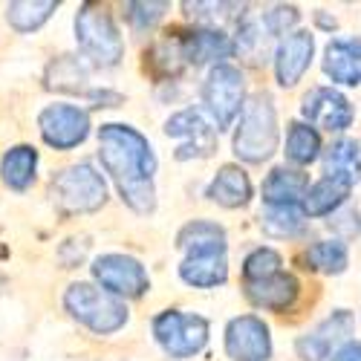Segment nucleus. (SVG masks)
I'll return each instance as SVG.
<instances>
[{
  "label": "nucleus",
  "mask_w": 361,
  "mask_h": 361,
  "mask_svg": "<svg viewBox=\"0 0 361 361\" xmlns=\"http://www.w3.org/2000/svg\"><path fill=\"white\" fill-rule=\"evenodd\" d=\"M58 9L55 0H18L6 6V20L18 32H35L38 26L49 20V15Z\"/></svg>",
  "instance_id": "obj_24"
},
{
  "label": "nucleus",
  "mask_w": 361,
  "mask_h": 361,
  "mask_svg": "<svg viewBox=\"0 0 361 361\" xmlns=\"http://www.w3.org/2000/svg\"><path fill=\"white\" fill-rule=\"evenodd\" d=\"M75 38H78L81 52L99 67H116L125 55V41L118 35V26L113 23L110 12L96 4H84L78 9Z\"/></svg>",
  "instance_id": "obj_4"
},
{
  "label": "nucleus",
  "mask_w": 361,
  "mask_h": 361,
  "mask_svg": "<svg viewBox=\"0 0 361 361\" xmlns=\"http://www.w3.org/2000/svg\"><path fill=\"white\" fill-rule=\"evenodd\" d=\"M93 278L113 298L116 295H122V298H139L150 286L145 266L136 257H128V255H102L93 263Z\"/></svg>",
  "instance_id": "obj_9"
},
{
  "label": "nucleus",
  "mask_w": 361,
  "mask_h": 361,
  "mask_svg": "<svg viewBox=\"0 0 361 361\" xmlns=\"http://www.w3.org/2000/svg\"><path fill=\"white\" fill-rule=\"evenodd\" d=\"M168 4H128V20L136 29H150L162 15H165Z\"/></svg>",
  "instance_id": "obj_31"
},
{
  "label": "nucleus",
  "mask_w": 361,
  "mask_h": 361,
  "mask_svg": "<svg viewBox=\"0 0 361 361\" xmlns=\"http://www.w3.org/2000/svg\"><path fill=\"white\" fill-rule=\"evenodd\" d=\"M38 128H41V136L49 147L70 150L87 139L90 116H87V110H81L75 104H49L38 116Z\"/></svg>",
  "instance_id": "obj_10"
},
{
  "label": "nucleus",
  "mask_w": 361,
  "mask_h": 361,
  "mask_svg": "<svg viewBox=\"0 0 361 361\" xmlns=\"http://www.w3.org/2000/svg\"><path fill=\"white\" fill-rule=\"evenodd\" d=\"M263 228L275 237H292L304 228V220H300V212L295 205H266Z\"/></svg>",
  "instance_id": "obj_28"
},
{
  "label": "nucleus",
  "mask_w": 361,
  "mask_h": 361,
  "mask_svg": "<svg viewBox=\"0 0 361 361\" xmlns=\"http://www.w3.org/2000/svg\"><path fill=\"white\" fill-rule=\"evenodd\" d=\"M324 176L338 179L344 185H355L361 179V150L355 139H338L324 154Z\"/></svg>",
  "instance_id": "obj_20"
},
{
  "label": "nucleus",
  "mask_w": 361,
  "mask_h": 361,
  "mask_svg": "<svg viewBox=\"0 0 361 361\" xmlns=\"http://www.w3.org/2000/svg\"><path fill=\"white\" fill-rule=\"evenodd\" d=\"M310 188L307 173L292 171V168H275L263 183V202L266 205H295L304 202Z\"/></svg>",
  "instance_id": "obj_19"
},
{
  "label": "nucleus",
  "mask_w": 361,
  "mask_h": 361,
  "mask_svg": "<svg viewBox=\"0 0 361 361\" xmlns=\"http://www.w3.org/2000/svg\"><path fill=\"white\" fill-rule=\"evenodd\" d=\"M329 361H361V344L358 341H350V344H344L333 358Z\"/></svg>",
  "instance_id": "obj_32"
},
{
  "label": "nucleus",
  "mask_w": 361,
  "mask_h": 361,
  "mask_svg": "<svg viewBox=\"0 0 361 361\" xmlns=\"http://www.w3.org/2000/svg\"><path fill=\"white\" fill-rule=\"evenodd\" d=\"M84 81H87V70L78 64V58H58V61L49 67V75H47V84L55 87V90H70V93H81L84 90Z\"/></svg>",
  "instance_id": "obj_27"
},
{
  "label": "nucleus",
  "mask_w": 361,
  "mask_h": 361,
  "mask_svg": "<svg viewBox=\"0 0 361 361\" xmlns=\"http://www.w3.org/2000/svg\"><path fill=\"white\" fill-rule=\"evenodd\" d=\"M347 246L341 243V240H321V243L310 246L307 252V263L312 269H318V272H326V275H338L347 269Z\"/></svg>",
  "instance_id": "obj_26"
},
{
  "label": "nucleus",
  "mask_w": 361,
  "mask_h": 361,
  "mask_svg": "<svg viewBox=\"0 0 361 361\" xmlns=\"http://www.w3.org/2000/svg\"><path fill=\"white\" fill-rule=\"evenodd\" d=\"M165 133L173 139H188V145L179 147V159L188 157H208L214 147V125L200 113V110H183L173 118H168Z\"/></svg>",
  "instance_id": "obj_13"
},
{
  "label": "nucleus",
  "mask_w": 361,
  "mask_h": 361,
  "mask_svg": "<svg viewBox=\"0 0 361 361\" xmlns=\"http://www.w3.org/2000/svg\"><path fill=\"white\" fill-rule=\"evenodd\" d=\"M298 281L289 272H278L260 281H246V295L255 307L269 310V312H286L295 300H298Z\"/></svg>",
  "instance_id": "obj_16"
},
{
  "label": "nucleus",
  "mask_w": 361,
  "mask_h": 361,
  "mask_svg": "<svg viewBox=\"0 0 361 361\" xmlns=\"http://www.w3.org/2000/svg\"><path fill=\"white\" fill-rule=\"evenodd\" d=\"M208 197L214 202H220L223 208H240L252 200V183L243 168L237 165H226L217 171V176L208 185Z\"/></svg>",
  "instance_id": "obj_21"
},
{
  "label": "nucleus",
  "mask_w": 361,
  "mask_h": 361,
  "mask_svg": "<svg viewBox=\"0 0 361 361\" xmlns=\"http://www.w3.org/2000/svg\"><path fill=\"white\" fill-rule=\"evenodd\" d=\"M304 118H310V128H324V130H347L353 125V104L347 96H341L333 87H315L304 96L300 104Z\"/></svg>",
  "instance_id": "obj_12"
},
{
  "label": "nucleus",
  "mask_w": 361,
  "mask_h": 361,
  "mask_svg": "<svg viewBox=\"0 0 361 361\" xmlns=\"http://www.w3.org/2000/svg\"><path fill=\"white\" fill-rule=\"evenodd\" d=\"M312 49H315V41L304 29H298V32H292L281 41V47L275 52V73L283 87H295L304 78V73L310 70V61H312Z\"/></svg>",
  "instance_id": "obj_15"
},
{
  "label": "nucleus",
  "mask_w": 361,
  "mask_h": 361,
  "mask_svg": "<svg viewBox=\"0 0 361 361\" xmlns=\"http://www.w3.org/2000/svg\"><path fill=\"white\" fill-rule=\"evenodd\" d=\"M324 73L336 84H361V38H333L324 52Z\"/></svg>",
  "instance_id": "obj_17"
},
{
  "label": "nucleus",
  "mask_w": 361,
  "mask_h": 361,
  "mask_svg": "<svg viewBox=\"0 0 361 361\" xmlns=\"http://www.w3.org/2000/svg\"><path fill=\"white\" fill-rule=\"evenodd\" d=\"M347 197H350V185L338 183V179L321 176L315 185H310V188H307V197H304V212H307L310 217L333 214Z\"/></svg>",
  "instance_id": "obj_23"
},
{
  "label": "nucleus",
  "mask_w": 361,
  "mask_h": 361,
  "mask_svg": "<svg viewBox=\"0 0 361 361\" xmlns=\"http://www.w3.org/2000/svg\"><path fill=\"white\" fill-rule=\"evenodd\" d=\"M243 73L231 64H217L208 73L205 84H202V104L212 116V122L217 125V130L228 128L237 113L243 110Z\"/></svg>",
  "instance_id": "obj_7"
},
{
  "label": "nucleus",
  "mask_w": 361,
  "mask_h": 361,
  "mask_svg": "<svg viewBox=\"0 0 361 361\" xmlns=\"http://www.w3.org/2000/svg\"><path fill=\"white\" fill-rule=\"evenodd\" d=\"M260 20H263L269 35H286V29H292L298 23V9L295 6H275V9L263 12Z\"/></svg>",
  "instance_id": "obj_30"
},
{
  "label": "nucleus",
  "mask_w": 361,
  "mask_h": 361,
  "mask_svg": "<svg viewBox=\"0 0 361 361\" xmlns=\"http://www.w3.org/2000/svg\"><path fill=\"white\" fill-rule=\"evenodd\" d=\"M278 272H281V255L275 249H255L243 263L246 281H260V278L278 275Z\"/></svg>",
  "instance_id": "obj_29"
},
{
  "label": "nucleus",
  "mask_w": 361,
  "mask_h": 361,
  "mask_svg": "<svg viewBox=\"0 0 361 361\" xmlns=\"http://www.w3.org/2000/svg\"><path fill=\"white\" fill-rule=\"evenodd\" d=\"M107 200V185L102 173L87 165H70L52 179V202L67 214H87L102 208Z\"/></svg>",
  "instance_id": "obj_6"
},
{
  "label": "nucleus",
  "mask_w": 361,
  "mask_h": 361,
  "mask_svg": "<svg viewBox=\"0 0 361 361\" xmlns=\"http://www.w3.org/2000/svg\"><path fill=\"white\" fill-rule=\"evenodd\" d=\"M179 246L188 255L179 266V278L191 286L212 289L226 283L228 260H226V231L217 223L194 220L179 231Z\"/></svg>",
  "instance_id": "obj_2"
},
{
  "label": "nucleus",
  "mask_w": 361,
  "mask_h": 361,
  "mask_svg": "<svg viewBox=\"0 0 361 361\" xmlns=\"http://www.w3.org/2000/svg\"><path fill=\"white\" fill-rule=\"evenodd\" d=\"M99 157L107 173L116 179L122 200L139 214L154 212L157 191H154V173L157 157L150 142L128 128V125H102L99 130Z\"/></svg>",
  "instance_id": "obj_1"
},
{
  "label": "nucleus",
  "mask_w": 361,
  "mask_h": 361,
  "mask_svg": "<svg viewBox=\"0 0 361 361\" xmlns=\"http://www.w3.org/2000/svg\"><path fill=\"white\" fill-rule=\"evenodd\" d=\"M278 150V113L266 93L252 96L240 110L234 154L243 162H266Z\"/></svg>",
  "instance_id": "obj_3"
},
{
  "label": "nucleus",
  "mask_w": 361,
  "mask_h": 361,
  "mask_svg": "<svg viewBox=\"0 0 361 361\" xmlns=\"http://www.w3.org/2000/svg\"><path fill=\"white\" fill-rule=\"evenodd\" d=\"M35 168H38V154L35 147L29 145H18L0 162V173H4V183L15 191H26L35 183Z\"/></svg>",
  "instance_id": "obj_22"
},
{
  "label": "nucleus",
  "mask_w": 361,
  "mask_h": 361,
  "mask_svg": "<svg viewBox=\"0 0 361 361\" xmlns=\"http://www.w3.org/2000/svg\"><path fill=\"white\" fill-rule=\"evenodd\" d=\"M154 336L168 355L191 358L208 341V321L202 315H185V312L168 310L154 318Z\"/></svg>",
  "instance_id": "obj_8"
},
{
  "label": "nucleus",
  "mask_w": 361,
  "mask_h": 361,
  "mask_svg": "<svg viewBox=\"0 0 361 361\" xmlns=\"http://www.w3.org/2000/svg\"><path fill=\"white\" fill-rule=\"evenodd\" d=\"M321 150V139L315 133V128L304 125V122H295L289 128V136H286V159L295 162V165H310Z\"/></svg>",
  "instance_id": "obj_25"
},
{
  "label": "nucleus",
  "mask_w": 361,
  "mask_h": 361,
  "mask_svg": "<svg viewBox=\"0 0 361 361\" xmlns=\"http://www.w3.org/2000/svg\"><path fill=\"white\" fill-rule=\"evenodd\" d=\"M350 333H353V315L347 310H338L326 321H321L312 333L298 338V355L304 361H324Z\"/></svg>",
  "instance_id": "obj_14"
},
{
  "label": "nucleus",
  "mask_w": 361,
  "mask_h": 361,
  "mask_svg": "<svg viewBox=\"0 0 361 361\" xmlns=\"http://www.w3.org/2000/svg\"><path fill=\"white\" fill-rule=\"evenodd\" d=\"M226 353L234 361H266L272 355V336L257 315H240L226 329Z\"/></svg>",
  "instance_id": "obj_11"
},
{
  "label": "nucleus",
  "mask_w": 361,
  "mask_h": 361,
  "mask_svg": "<svg viewBox=\"0 0 361 361\" xmlns=\"http://www.w3.org/2000/svg\"><path fill=\"white\" fill-rule=\"evenodd\" d=\"M185 64H205V61H220V58L234 55V41L220 32V29H194V32H179Z\"/></svg>",
  "instance_id": "obj_18"
},
{
  "label": "nucleus",
  "mask_w": 361,
  "mask_h": 361,
  "mask_svg": "<svg viewBox=\"0 0 361 361\" xmlns=\"http://www.w3.org/2000/svg\"><path fill=\"white\" fill-rule=\"evenodd\" d=\"M64 307L70 310L73 318H78L84 326H90L99 336L116 333L128 321V310L122 300L93 283H73L64 295Z\"/></svg>",
  "instance_id": "obj_5"
}]
</instances>
